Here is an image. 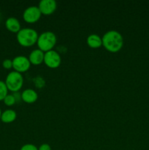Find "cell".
<instances>
[{
    "label": "cell",
    "instance_id": "8fae6325",
    "mask_svg": "<svg viewBox=\"0 0 149 150\" xmlns=\"http://www.w3.org/2000/svg\"><path fill=\"white\" fill-rule=\"evenodd\" d=\"M5 26L7 29L13 33H18L21 29L20 23L17 18L14 17H10L6 20Z\"/></svg>",
    "mask_w": 149,
    "mask_h": 150
},
{
    "label": "cell",
    "instance_id": "2e32d148",
    "mask_svg": "<svg viewBox=\"0 0 149 150\" xmlns=\"http://www.w3.org/2000/svg\"><path fill=\"white\" fill-rule=\"evenodd\" d=\"M2 66L4 68L7 69V70L12 68L13 67V60H10L9 59H4L2 62Z\"/></svg>",
    "mask_w": 149,
    "mask_h": 150
},
{
    "label": "cell",
    "instance_id": "8992f818",
    "mask_svg": "<svg viewBox=\"0 0 149 150\" xmlns=\"http://www.w3.org/2000/svg\"><path fill=\"white\" fill-rule=\"evenodd\" d=\"M31 63L29 58L24 56H18L13 59V68L18 73H24L30 68Z\"/></svg>",
    "mask_w": 149,
    "mask_h": 150
},
{
    "label": "cell",
    "instance_id": "6da1fadb",
    "mask_svg": "<svg viewBox=\"0 0 149 150\" xmlns=\"http://www.w3.org/2000/svg\"><path fill=\"white\" fill-rule=\"evenodd\" d=\"M102 39V45L106 50L111 53H116L122 48L124 45V39L121 33L115 30L107 32Z\"/></svg>",
    "mask_w": 149,
    "mask_h": 150
},
{
    "label": "cell",
    "instance_id": "277c9868",
    "mask_svg": "<svg viewBox=\"0 0 149 150\" xmlns=\"http://www.w3.org/2000/svg\"><path fill=\"white\" fill-rule=\"evenodd\" d=\"M4 82L8 90L14 93L18 92L22 88L23 84V78L21 73L14 70L8 73Z\"/></svg>",
    "mask_w": 149,
    "mask_h": 150
},
{
    "label": "cell",
    "instance_id": "ac0fdd59",
    "mask_svg": "<svg viewBox=\"0 0 149 150\" xmlns=\"http://www.w3.org/2000/svg\"><path fill=\"white\" fill-rule=\"evenodd\" d=\"M38 150H51V147L48 144H42L38 148Z\"/></svg>",
    "mask_w": 149,
    "mask_h": 150
},
{
    "label": "cell",
    "instance_id": "30bf717a",
    "mask_svg": "<svg viewBox=\"0 0 149 150\" xmlns=\"http://www.w3.org/2000/svg\"><path fill=\"white\" fill-rule=\"evenodd\" d=\"M38 98V95L36 91L32 89H27L23 91L21 93V100L26 103H34Z\"/></svg>",
    "mask_w": 149,
    "mask_h": 150
},
{
    "label": "cell",
    "instance_id": "3957f363",
    "mask_svg": "<svg viewBox=\"0 0 149 150\" xmlns=\"http://www.w3.org/2000/svg\"><path fill=\"white\" fill-rule=\"evenodd\" d=\"M56 41L57 38L55 34L48 31L39 35L37 44L39 49L45 53L53 50L56 44Z\"/></svg>",
    "mask_w": 149,
    "mask_h": 150
},
{
    "label": "cell",
    "instance_id": "5bb4252c",
    "mask_svg": "<svg viewBox=\"0 0 149 150\" xmlns=\"http://www.w3.org/2000/svg\"><path fill=\"white\" fill-rule=\"evenodd\" d=\"M8 89L5 84V82L0 81V101L4 100V98L7 96L8 94Z\"/></svg>",
    "mask_w": 149,
    "mask_h": 150
},
{
    "label": "cell",
    "instance_id": "d6986e66",
    "mask_svg": "<svg viewBox=\"0 0 149 150\" xmlns=\"http://www.w3.org/2000/svg\"><path fill=\"white\" fill-rule=\"evenodd\" d=\"M1 111L0 109V120H1Z\"/></svg>",
    "mask_w": 149,
    "mask_h": 150
},
{
    "label": "cell",
    "instance_id": "9a60e30c",
    "mask_svg": "<svg viewBox=\"0 0 149 150\" xmlns=\"http://www.w3.org/2000/svg\"><path fill=\"white\" fill-rule=\"evenodd\" d=\"M4 103L7 106H13V105H15L16 103V100L15 98L14 95L12 94V95H7V96L4 98Z\"/></svg>",
    "mask_w": 149,
    "mask_h": 150
},
{
    "label": "cell",
    "instance_id": "e0dca14e",
    "mask_svg": "<svg viewBox=\"0 0 149 150\" xmlns=\"http://www.w3.org/2000/svg\"><path fill=\"white\" fill-rule=\"evenodd\" d=\"M20 150H38V148L35 145L32 144H26L23 145Z\"/></svg>",
    "mask_w": 149,
    "mask_h": 150
},
{
    "label": "cell",
    "instance_id": "7a4b0ae2",
    "mask_svg": "<svg viewBox=\"0 0 149 150\" xmlns=\"http://www.w3.org/2000/svg\"><path fill=\"white\" fill-rule=\"evenodd\" d=\"M37 32L32 28L21 29L17 33V40L23 47H31L37 43L38 39Z\"/></svg>",
    "mask_w": 149,
    "mask_h": 150
},
{
    "label": "cell",
    "instance_id": "5b68a950",
    "mask_svg": "<svg viewBox=\"0 0 149 150\" xmlns=\"http://www.w3.org/2000/svg\"><path fill=\"white\" fill-rule=\"evenodd\" d=\"M43 62L46 64L47 67L50 68H57L59 67L61 63V56L57 51L51 50L45 53Z\"/></svg>",
    "mask_w": 149,
    "mask_h": 150
},
{
    "label": "cell",
    "instance_id": "9c48e42d",
    "mask_svg": "<svg viewBox=\"0 0 149 150\" xmlns=\"http://www.w3.org/2000/svg\"><path fill=\"white\" fill-rule=\"evenodd\" d=\"M44 56H45V53L39 50V48L32 51L29 57L31 64L39 65V64H42L44 62Z\"/></svg>",
    "mask_w": 149,
    "mask_h": 150
},
{
    "label": "cell",
    "instance_id": "7c38bea8",
    "mask_svg": "<svg viewBox=\"0 0 149 150\" xmlns=\"http://www.w3.org/2000/svg\"><path fill=\"white\" fill-rule=\"evenodd\" d=\"M86 42L90 48H99L102 45V39L98 35L92 34L88 37Z\"/></svg>",
    "mask_w": 149,
    "mask_h": 150
},
{
    "label": "cell",
    "instance_id": "52a82bcc",
    "mask_svg": "<svg viewBox=\"0 0 149 150\" xmlns=\"http://www.w3.org/2000/svg\"><path fill=\"white\" fill-rule=\"evenodd\" d=\"M40 10L37 6H31L24 10L23 13V20L29 23H34L38 21L41 17Z\"/></svg>",
    "mask_w": 149,
    "mask_h": 150
},
{
    "label": "cell",
    "instance_id": "4fadbf2b",
    "mask_svg": "<svg viewBox=\"0 0 149 150\" xmlns=\"http://www.w3.org/2000/svg\"><path fill=\"white\" fill-rule=\"evenodd\" d=\"M17 114L14 110L7 109L1 113V120L4 123H11L16 120Z\"/></svg>",
    "mask_w": 149,
    "mask_h": 150
},
{
    "label": "cell",
    "instance_id": "ba28073f",
    "mask_svg": "<svg viewBox=\"0 0 149 150\" xmlns=\"http://www.w3.org/2000/svg\"><path fill=\"white\" fill-rule=\"evenodd\" d=\"M41 13L45 16L53 14L57 8V4L54 0H42L38 4Z\"/></svg>",
    "mask_w": 149,
    "mask_h": 150
}]
</instances>
